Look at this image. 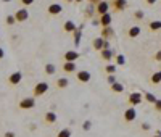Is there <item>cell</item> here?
Here are the masks:
<instances>
[{
    "instance_id": "ab89813d",
    "label": "cell",
    "mask_w": 161,
    "mask_h": 137,
    "mask_svg": "<svg viewBox=\"0 0 161 137\" xmlns=\"http://www.w3.org/2000/svg\"><path fill=\"white\" fill-rule=\"evenodd\" d=\"M3 57H5V50L0 47V60H3Z\"/></svg>"
},
{
    "instance_id": "7a4b0ae2",
    "label": "cell",
    "mask_w": 161,
    "mask_h": 137,
    "mask_svg": "<svg viewBox=\"0 0 161 137\" xmlns=\"http://www.w3.org/2000/svg\"><path fill=\"white\" fill-rule=\"evenodd\" d=\"M110 5H111V10L115 13H121V12H124L126 8L129 7V2H127V0H111Z\"/></svg>"
},
{
    "instance_id": "d6986e66",
    "label": "cell",
    "mask_w": 161,
    "mask_h": 137,
    "mask_svg": "<svg viewBox=\"0 0 161 137\" xmlns=\"http://www.w3.org/2000/svg\"><path fill=\"white\" fill-rule=\"evenodd\" d=\"M100 35L103 39H107V40H110L113 35H115V29H113L111 26H107V27H102V32H100Z\"/></svg>"
},
{
    "instance_id": "5b68a950",
    "label": "cell",
    "mask_w": 161,
    "mask_h": 137,
    "mask_svg": "<svg viewBox=\"0 0 161 137\" xmlns=\"http://www.w3.org/2000/svg\"><path fill=\"white\" fill-rule=\"evenodd\" d=\"M92 47H93V50L100 52L103 49H110V44H108L107 39H103L102 35H98V37H95V39L92 40Z\"/></svg>"
},
{
    "instance_id": "9c48e42d",
    "label": "cell",
    "mask_w": 161,
    "mask_h": 137,
    "mask_svg": "<svg viewBox=\"0 0 161 137\" xmlns=\"http://www.w3.org/2000/svg\"><path fill=\"white\" fill-rule=\"evenodd\" d=\"M15 18H16V23H26L27 20H29V12H27V7L16 10L15 12Z\"/></svg>"
},
{
    "instance_id": "b9f144b4",
    "label": "cell",
    "mask_w": 161,
    "mask_h": 137,
    "mask_svg": "<svg viewBox=\"0 0 161 137\" xmlns=\"http://www.w3.org/2000/svg\"><path fill=\"white\" fill-rule=\"evenodd\" d=\"M84 0H74V3H82Z\"/></svg>"
},
{
    "instance_id": "6da1fadb",
    "label": "cell",
    "mask_w": 161,
    "mask_h": 137,
    "mask_svg": "<svg viewBox=\"0 0 161 137\" xmlns=\"http://www.w3.org/2000/svg\"><path fill=\"white\" fill-rule=\"evenodd\" d=\"M49 89H50V84H49V82L40 81V82H37V84L34 86V89H32V95H34L36 98H39V97L45 95Z\"/></svg>"
},
{
    "instance_id": "44dd1931",
    "label": "cell",
    "mask_w": 161,
    "mask_h": 137,
    "mask_svg": "<svg viewBox=\"0 0 161 137\" xmlns=\"http://www.w3.org/2000/svg\"><path fill=\"white\" fill-rule=\"evenodd\" d=\"M110 90H111V92H115V94H122V92H124V86H122L121 82L116 81L115 84L110 86Z\"/></svg>"
},
{
    "instance_id": "60d3db41",
    "label": "cell",
    "mask_w": 161,
    "mask_h": 137,
    "mask_svg": "<svg viewBox=\"0 0 161 137\" xmlns=\"http://www.w3.org/2000/svg\"><path fill=\"white\" fill-rule=\"evenodd\" d=\"M63 3H66V5H68V3H74V0H63Z\"/></svg>"
},
{
    "instance_id": "7bdbcfd3",
    "label": "cell",
    "mask_w": 161,
    "mask_h": 137,
    "mask_svg": "<svg viewBox=\"0 0 161 137\" xmlns=\"http://www.w3.org/2000/svg\"><path fill=\"white\" fill-rule=\"evenodd\" d=\"M155 137H161V132H158V134H156V135H155Z\"/></svg>"
},
{
    "instance_id": "74e56055",
    "label": "cell",
    "mask_w": 161,
    "mask_h": 137,
    "mask_svg": "<svg viewBox=\"0 0 161 137\" xmlns=\"http://www.w3.org/2000/svg\"><path fill=\"white\" fill-rule=\"evenodd\" d=\"M3 137H15V132H12V131H7Z\"/></svg>"
},
{
    "instance_id": "d6a6232c",
    "label": "cell",
    "mask_w": 161,
    "mask_h": 137,
    "mask_svg": "<svg viewBox=\"0 0 161 137\" xmlns=\"http://www.w3.org/2000/svg\"><path fill=\"white\" fill-rule=\"evenodd\" d=\"M107 81H108V84H110V86H111V84H115V82H116V76H115V74H108V79H107Z\"/></svg>"
},
{
    "instance_id": "2e32d148",
    "label": "cell",
    "mask_w": 161,
    "mask_h": 137,
    "mask_svg": "<svg viewBox=\"0 0 161 137\" xmlns=\"http://www.w3.org/2000/svg\"><path fill=\"white\" fill-rule=\"evenodd\" d=\"M76 31H78V26L74 24V21L68 20V21L63 23V32L64 34H74Z\"/></svg>"
},
{
    "instance_id": "ffe728a7",
    "label": "cell",
    "mask_w": 161,
    "mask_h": 137,
    "mask_svg": "<svg viewBox=\"0 0 161 137\" xmlns=\"http://www.w3.org/2000/svg\"><path fill=\"white\" fill-rule=\"evenodd\" d=\"M140 34H142V29L139 26H130L127 29V37L129 39H135V37H139Z\"/></svg>"
},
{
    "instance_id": "d590c367",
    "label": "cell",
    "mask_w": 161,
    "mask_h": 137,
    "mask_svg": "<svg viewBox=\"0 0 161 137\" xmlns=\"http://www.w3.org/2000/svg\"><path fill=\"white\" fill-rule=\"evenodd\" d=\"M90 126H92V123L87 120L86 123H84V129H86V131H89V129H90Z\"/></svg>"
},
{
    "instance_id": "7c38bea8",
    "label": "cell",
    "mask_w": 161,
    "mask_h": 137,
    "mask_svg": "<svg viewBox=\"0 0 161 137\" xmlns=\"http://www.w3.org/2000/svg\"><path fill=\"white\" fill-rule=\"evenodd\" d=\"M63 12V5L61 3H50L49 7H47V13H49L50 16H58L61 15Z\"/></svg>"
},
{
    "instance_id": "836d02e7",
    "label": "cell",
    "mask_w": 161,
    "mask_h": 137,
    "mask_svg": "<svg viewBox=\"0 0 161 137\" xmlns=\"http://www.w3.org/2000/svg\"><path fill=\"white\" fill-rule=\"evenodd\" d=\"M153 60H155V61H158V63H161V50H158V52L153 55Z\"/></svg>"
},
{
    "instance_id": "e575fe53",
    "label": "cell",
    "mask_w": 161,
    "mask_h": 137,
    "mask_svg": "<svg viewBox=\"0 0 161 137\" xmlns=\"http://www.w3.org/2000/svg\"><path fill=\"white\" fill-rule=\"evenodd\" d=\"M140 127H142V131H150V124L148 123H142Z\"/></svg>"
},
{
    "instance_id": "52a82bcc",
    "label": "cell",
    "mask_w": 161,
    "mask_h": 137,
    "mask_svg": "<svg viewBox=\"0 0 161 137\" xmlns=\"http://www.w3.org/2000/svg\"><path fill=\"white\" fill-rule=\"evenodd\" d=\"M90 79H92V76L87 69L76 71V81H78L79 84H87V82H90Z\"/></svg>"
},
{
    "instance_id": "ac0fdd59",
    "label": "cell",
    "mask_w": 161,
    "mask_h": 137,
    "mask_svg": "<svg viewBox=\"0 0 161 137\" xmlns=\"http://www.w3.org/2000/svg\"><path fill=\"white\" fill-rule=\"evenodd\" d=\"M69 86V79L66 78V76H61V78H58L55 81V87L56 89H60V90H63V89H66Z\"/></svg>"
},
{
    "instance_id": "ba28073f",
    "label": "cell",
    "mask_w": 161,
    "mask_h": 137,
    "mask_svg": "<svg viewBox=\"0 0 161 137\" xmlns=\"http://www.w3.org/2000/svg\"><path fill=\"white\" fill-rule=\"evenodd\" d=\"M137 118V111H135V106H129L124 110V115H122V120H124V123H132L135 121Z\"/></svg>"
},
{
    "instance_id": "cb8c5ba5",
    "label": "cell",
    "mask_w": 161,
    "mask_h": 137,
    "mask_svg": "<svg viewBox=\"0 0 161 137\" xmlns=\"http://www.w3.org/2000/svg\"><path fill=\"white\" fill-rule=\"evenodd\" d=\"M116 63L115 65H113V63H108V65L103 68V73H105V74H116Z\"/></svg>"
},
{
    "instance_id": "4316f807",
    "label": "cell",
    "mask_w": 161,
    "mask_h": 137,
    "mask_svg": "<svg viewBox=\"0 0 161 137\" xmlns=\"http://www.w3.org/2000/svg\"><path fill=\"white\" fill-rule=\"evenodd\" d=\"M144 98L147 100L148 103H151V105H153V103L156 102V100H158V98H156L153 94H151V92H144Z\"/></svg>"
},
{
    "instance_id": "83f0119b",
    "label": "cell",
    "mask_w": 161,
    "mask_h": 137,
    "mask_svg": "<svg viewBox=\"0 0 161 137\" xmlns=\"http://www.w3.org/2000/svg\"><path fill=\"white\" fill-rule=\"evenodd\" d=\"M71 129L69 127H64V129H61V131H58V134H56V137H71Z\"/></svg>"
},
{
    "instance_id": "9a60e30c",
    "label": "cell",
    "mask_w": 161,
    "mask_h": 137,
    "mask_svg": "<svg viewBox=\"0 0 161 137\" xmlns=\"http://www.w3.org/2000/svg\"><path fill=\"white\" fill-rule=\"evenodd\" d=\"M98 53H100V58L105 61V63H110L113 58H115V52H113L111 49H103V50H100Z\"/></svg>"
},
{
    "instance_id": "8d00e7d4",
    "label": "cell",
    "mask_w": 161,
    "mask_h": 137,
    "mask_svg": "<svg viewBox=\"0 0 161 137\" xmlns=\"http://www.w3.org/2000/svg\"><path fill=\"white\" fill-rule=\"evenodd\" d=\"M144 2H145L147 5H155V3L158 2V0H144Z\"/></svg>"
},
{
    "instance_id": "f546056e",
    "label": "cell",
    "mask_w": 161,
    "mask_h": 137,
    "mask_svg": "<svg viewBox=\"0 0 161 137\" xmlns=\"http://www.w3.org/2000/svg\"><path fill=\"white\" fill-rule=\"evenodd\" d=\"M134 18L140 21V20H144V18H145V13L142 12V10H137V12H134Z\"/></svg>"
},
{
    "instance_id": "603a6c76",
    "label": "cell",
    "mask_w": 161,
    "mask_h": 137,
    "mask_svg": "<svg viewBox=\"0 0 161 137\" xmlns=\"http://www.w3.org/2000/svg\"><path fill=\"white\" fill-rule=\"evenodd\" d=\"M44 73H45L47 76H53L55 73H56V66L52 65V63H47V65L44 66Z\"/></svg>"
},
{
    "instance_id": "8fae6325",
    "label": "cell",
    "mask_w": 161,
    "mask_h": 137,
    "mask_svg": "<svg viewBox=\"0 0 161 137\" xmlns=\"http://www.w3.org/2000/svg\"><path fill=\"white\" fill-rule=\"evenodd\" d=\"M81 58V53L78 50H66L63 53V61H78Z\"/></svg>"
},
{
    "instance_id": "30bf717a",
    "label": "cell",
    "mask_w": 161,
    "mask_h": 137,
    "mask_svg": "<svg viewBox=\"0 0 161 137\" xmlns=\"http://www.w3.org/2000/svg\"><path fill=\"white\" fill-rule=\"evenodd\" d=\"M110 8H111L110 2H107V0H102V2H98V3L95 5V13H97L98 16H102V15H105V13H110Z\"/></svg>"
},
{
    "instance_id": "d4e9b609",
    "label": "cell",
    "mask_w": 161,
    "mask_h": 137,
    "mask_svg": "<svg viewBox=\"0 0 161 137\" xmlns=\"http://www.w3.org/2000/svg\"><path fill=\"white\" fill-rule=\"evenodd\" d=\"M150 31H161V21H148Z\"/></svg>"
},
{
    "instance_id": "277c9868",
    "label": "cell",
    "mask_w": 161,
    "mask_h": 137,
    "mask_svg": "<svg viewBox=\"0 0 161 137\" xmlns=\"http://www.w3.org/2000/svg\"><path fill=\"white\" fill-rule=\"evenodd\" d=\"M21 81H23V73L21 71H15V73H12V74L7 78V82H8V86H10V87L20 86Z\"/></svg>"
},
{
    "instance_id": "ee69618b",
    "label": "cell",
    "mask_w": 161,
    "mask_h": 137,
    "mask_svg": "<svg viewBox=\"0 0 161 137\" xmlns=\"http://www.w3.org/2000/svg\"><path fill=\"white\" fill-rule=\"evenodd\" d=\"M3 2H10V0H3Z\"/></svg>"
},
{
    "instance_id": "4dcf8cb0",
    "label": "cell",
    "mask_w": 161,
    "mask_h": 137,
    "mask_svg": "<svg viewBox=\"0 0 161 137\" xmlns=\"http://www.w3.org/2000/svg\"><path fill=\"white\" fill-rule=\"evenodd\" d=\"M153 110H155L156 113H161V98H158L156 102L153 103Z\"/></svg>"
},
{
    "instance_id": "5bb4252c",
    "label": "cell",
    "mask_w": 161,
    "mask_h": 137,
    "mask_svg": "<svg viewBox=\"0 0 161 137\" xmlns=\"http://www.w3.org/2000/svg\"><path fill=\"white\" fill-rule=\"evenodd\" d=\"M97 23L100 24V27L111 26V23H113V15H111V13H105V15L98 16V21H97Z\"/></svg>"
},
{
    "instance_id": "8992f818",
    "label": "cell",
    "mask_w": 161,
    "mask_h": 137,
    "mask_svg": "<svg viewBox=\"0 0 161 137\" xmlns=\"http://www.w3.org/2000/svg\"><path fill=\"white\" fill-rule=\"evenodd\" d=\"M142 100H144V94L142 92H130L127 97V103L129 106H137L142 103Z\"/></svg>"
},
{
    "instance_id": "4fadbf2b",
    "label": "cell",
    "mask_w": 161,
    "mask_h": 137,
    "mask_svg": "<svg viewBox=\"0 0 161 137\" xmlns=\"http://www.w3.org/2000/svg\"><path fill=\"white\" fill-rule=\"evenodd\" d=\"M61 71L64 74H73V73L78 71V66H76V61H63Z\"/></svg>"
},
{
    "instance_id": "1f68e13d",
    "label": "cell",
    "mask_w": 161,
    "mask_h": 137,
    "mask_svg": "<svg viewBox=\"0 0 161 137\" xmlns=\"http://www.w3.org/2000/svg\"><path fill=\"white\" fill-rule=\"evenodd\" d=\"M34 2H36V0H20V3H21L23 7H31Z\"/></svg>"
},
{
    "instance_id": "3957f363",
    "label": "cell",
    "mask_w": 161,
    "mask_h": 137,
    "mask_svg": "<svg viewBox=\"0 0 161 137\" xmlns=\"http://www.w3.org/2000/svg\"><path fill=\"white\" fill-rule=\"evenodd\" d=\"M36 106V97H24L20 100V103H18V108L20 110H32Z\"/></svg>"
},
{
    "instance_id": "e0dca14e",
    "label": "cell",
    "mask_w": 161,
    "mask_h": 137,
    "mask_svg": "<svg viewBox=\"0 0 161 137\" xmlns=\"http://www.w3.org/2000/svg\"><path fill=\"white\" fill-rule=\"evenodd\" d=\"M56 123V113L55 111H47L44 115V124L45 126H52Z\"/></svg>"
},
{
    "instance_id": "484cf974",
    "label": "cell",
    "mask_w": 161,
    "mask_h": 137,
    "mask_svg": "<svg viewBox=\"0 0 161 137\" xmlns=\"http://www.w3.org/2000/svg\"><path fill=\"white\" fill-rule=\"evenodd\" d=\"M115 60H116V65H118V66H124V65H126V57H124L122 53L115 55Z\"/></svg>"
},
{
    "instance_id": "7402d4cb",
    "label": "cell",
    "mask_w": 161,
    "mask_h": 137,
    "mask_svg": "<svg viewBox=\"0 0 161 137\" xmlns=\"http://www.w3.org/2000/svg\"><path fill=\"white\" fill-rule=\"evenodd\" d=\"M150 82H151L153 86L161 84V69H159V71H156V73H153V74L150 76Z\"/></svg>"
},
{
    "instance_id": "f1b7e54d",
    "label": "cell",
    "mask_w": 161,
    "mask_h": 137,
    "mask_svg": "<svg viewBox=\"0 0 161 137\" xmlns=\"http://www.w3.org/2000/svg\"><path fill=\"white\" fill-rule=\"evenodd\" d=\"M15 23H16L15 15H7V16H5V24H7V26H13Z\"/></svg>"
},
{
    "instance_id": "f35d334b",
    "label": "cell",
    "mask_w": 161,
    "mask_h": 137,
    "mask_svg": "<svg viewBox=\"0 0 161 137\" xmlns=\"http://www.w3.org/2000/svg\"><path fill=\"white\" fill-rule=\"evenodd\" d=\"M87 2H89L90 5H97L98 2H102V0H87Z\"/></svg>"
}]
</instances>
